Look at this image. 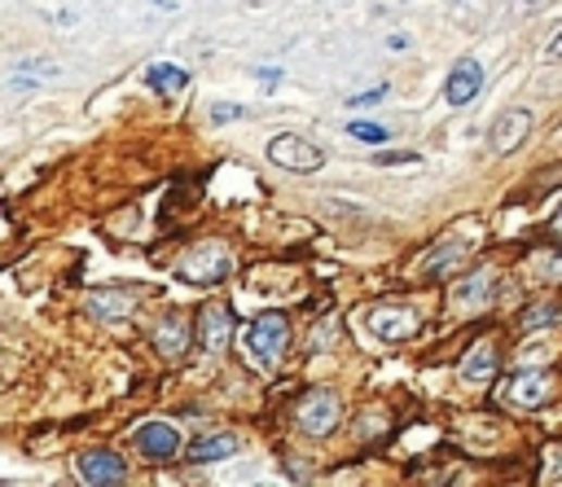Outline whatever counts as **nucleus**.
I'll return each mask as SVG.
<instances>
[{"mask_svg":"<svg viewBox=\"0 0 562 487\" xmlns=\"http://www.w3.org/2000/svg\"><path fill=\"white\" fill-rule=\"evenodd\" d=\"M286 347H290V321H286V312H260L247 325V351L264 364V370H273V364L286 355Z\"/></svg>","mask_w":562,"mask_h":487,"instance_id":"obj_1","label":"nucleus"},{"mask_svg":"<svg viewBox=\"0 0 562 487\" xmlns=\"http://www.w3.org/2000/svg\"><path fill=\"white\" fill-rule=\"evenodd\" d=\"M268 159H273L277 167H286V172H299V176H308V172H321V167H325V150H321V146H312L308 137H295V133L273 137V141H268Z\"/></svg>","mask_w":562,"mask_h":487,"instance_id":"obj_2","label":"nucleus"},{"mask_svg":"<svg viewBox=\"0 0 562 487\" xmlns=\"http://www.w3.org/2000/svg\"><path fill=\"white\" fill-rule=\"evenodd\" d=\"M229 273H234V260H229V251H224L220 241H207V247H198V251H189L180 260V277L193 282V286H215Z\"/></svg>","mask_w":562,"mask_h":487,"instance_id":"obj_3","label":"nucleus"},{"mask_svg":"<svg viewBox=\"0 0 562 487\" xmlns=\"http://www.w3.org/2000/svg\"><path fill=\"white\" fill-rule=\"evenodd\" d=\"M339 413H344L339 396H334V391H312V396L299 400L295 422H299L303 435H316V439H321V435H329L334 426H339Z\"/></svg>","mask_w":562,"mask_h":487,"instance_id":"obj_4","label":"nucleus"},{"mask_svg":"<svg viewBox=\"0 0 562 487\" xmlns=\"http://www.w3.org/2000/svg\"><path fill=\"white\" fill-rule=\"evenodd\" d=\"M532 124H536V114L532 110H523V105H514V110H505L497 124H492V133H488V146H492V154H514L527 137H532Z\"/></svg>","mask_w":562,"mask_h":487,"instance_id":"obj_5","label":"nucleus"},{"mask_svg":"<svg viewBox=\"0 0 562 487\" xmlns=\"http://www.w3.org/2000/svg\"><path fill=\"white\" fill-rule=\"evenodd\" d=\"M229 342H234V312L224 303H202V312H198V347L220 355Z\"/></svg>","mask_w":562,"mask_h":487,"instance_id":"obj_6","label":"nucleus"},{"mask_svg":"<svg viewBox=\"0 0 562 487\" xmlns=\"http://www.w3.org/2000/svg\"><path fill=\"white\" fill-rule=\"evenodd\" d=\"M79 478L88 487H120L128 478V465L120 452H110V448H92L79 457Z\"/></svg>","mask_w":562,"mask_h":487,"instance_id":"obj_7","label":"nucleus"},{"mask_svg":"<svg viewBox=\"0 0 562 487\" xmlns=\"http://www.w3.org/2000/svg\"><path fill=\"white\" fill-rule=\"evenodd\" d=\"M133 444L141 448V457L167 461V457L180 452V430H176L172 422H141V426L133 430Z\"/></svg>","mask_w":562,"mask_h":487,"instance_id":"obj_8","label":"nucleus"},{"mask_svg":"<svg viewBox=\"0 0 562 487\" xmlns=\"http://www.w3.org/2000/svg\"><path fill=\"white\" fill-rule=\"evenodd\" d=\"M370 329H374V338H383V342H404V338L417 329V316H413L409 308H400V303H378V308L370 312Z\"/></svg>","mask_w":562,"mask_h":487,"instance_id":"obj_9","label":"nucleus"},{"mask_svg":"<svg viewBox=\"0 0 562 487\" xmlns=\"http://www.w3.org/2000/svg\"><path fill=\"white\" fill-rule=\"evenodd\" d=\"M479 88H484V66H479L475 58H462V62L453 66V75H448L444 97L453 101V105H471V101L479 97Z\"/></svg>","mask_w":562,"mask_h":487,"instance_id":"obj_10","label":"nucleus"},{"mask_svg":"<svg viewBox=\"0 0 562 487\" xmlns=\"http://www.w3.org/2000/svg\"><path fill=\"white\" fill-rule=\"evenodd\" d=\"M238 452V435H229V430H220V435H198L189 448H185V457H189V465H207V461H224V457H234Z\"/></svg>","mask_w":562,"mask_h":487,"instance_id":"obj_11","label":"nucleus"},{"mask_svg":"<svg viewBox=\"0 0 562 487\" xmlns=\"http://www.w3.org/2000/svg\"><path fill=\"white\" fill-rule=\"evenodd\" d=\"M497 370H501V355H497V347H492V342H475V347H471V355L462 360V378H466V383H475V387H479V383H492V378H497Z\"/></svg>","mask_w":562,"mask_h":487,"instance_id":"obj_12","label":"nucleus"},{"mask_svg":"<svg viewBox=\"0 0 562 487\" xmlns=\"http://www.w3.org/2000/svg\"><path fill=\"white\" fill-rule=\"evenodd\" d=\"M462 255H466V241H439V247L426 255V264H422V277H426V282L448 277V273L462 264Z\"/></svg>","mask_w":562,"mask_h":487,"instance_id":"obj_13","label":"nucleus"},{"mask_svg":"<svg viewBox=\"0 0 562 487\" xmlns=\"http://www.w3.org/2000/svg\"><path fill=\"white\" fill-rule=\"evenodd\" d=\"M154 351H159L163 360H180V355L189 351V325H185V321H163V325L154 329Z\"/></svg>","mask_w":562,"mask_h":487,"instance_id":"obj_14","label":"nucleus"},{"mask_svg":"<svg viewBox=\"0 0 562 487\" xmlns=\"http://www.w3.org/2000/svg\"><path fill=\"white\" fill-rule=\"evenodd\" d=\"M545 396H549V374H519V378L510 383V400L523 404V409L545 404Z\"/></svg>","mask_w":562,"mask_h":487,"instance_id":"obj_15","label":"nucleus"},{"mask_svg":"<svg viewBox=\"0 0 562 487\" xmlns=\"http://www.w3.org/2000/svg\"><path fill=\"white\" fill-rule=\"evenodd\" d=\"M146 84H150L159 97H176V92L189 84V71H185V66H172V62H159V66H150Z\"/></svg>","mask_w":562,"mask_h":487,"instance_id":"obj_16","label":"nucleus"},{"mask_svg":"<svg viewBox=\"0 0 562 487\" xmlns=\"http://www.w3.org/2000/svg\"><path fill=\"white\" fill-rule=\"evenodd\" d=\"M488 290H492V273H488V269H479L471 282H462V286L453 290V303H458V308H475V303H484V299H488Z\"/></svg>","mask_w":562,"mask_h":487,"instance_id":"obj_17","label":"nucleus"},{"mask_svg":"<svg viewBox=\"0 0 562 487\" xmlns=\"http://www.w3.org/2000/svg\"><path fill=\"white\" fill-rule=\"evenodd\" d=\"M128 308H133V295H124V290H110V295H92L88 299L92 316H128Z\"/></svg>","mask_w":562,"mask_h":487,"instance_id":"obj_18","label":"nucleus"},{"mask_svg":"<svg viewBox=\"0 0 562 487\" xmlns=\"http://www.w3.org/2000/svg\"><path fill=\"white\" fill-rule=\"evenodd\" d=\"M348 137L370 141V146H383L387 141V128L383 124H365V118H348Z\"/></svg>","mask_w":562,"mask_h":487,"instance_id":"obj_19","label":"nucleus"},{"mask_svg":"<svg viewBox=\"0 0 562 487\" xmlns=\"http://www.w3.org/2000/svg\"><path fill=\"white\" fill-rule=\"evenodd\" d=\"M562 321V308H536L523 316V329H540V325H558Z\"/></svg>","mask_w":562,"mask_h":487,"instance_id":"obj_20","label":"nucleus"},{"mask_svg":"<svg viewBox=\"0 0 562 487\" xmlns=\"http://www.w3.org/2000/svg\"><path fill=\"white\" fill-rule=\"evenodd\" d=\"M234 118H242V105H234V101H215L211 105V124H234Z\"/></svg>","mask_w":562,"mask_h":487,"instance_id":"obj_21","label":"nucleus"},{"mask_svg":"<svg viewBox=\"0 0 562 487\" xmlns=\"http://www.w3.org/2000/svg\"><path fill=\"white\" fill-rule=\"evenodd\" d=\"M383 97H387V84H378V88H370V92L348 97V105H374V101H383Z\"/></svg>","mask_w":562,"mask_h":487,"instance_id":"obj_22","label":"nucleus"},{"mask_svg":"<svg viewBox=\"0 0 562 487\" xmlns=\"http://www.w3.org/2000/svg\"><path fill=\"white\" fill-rule=\"evenodd\" d=\"M545 62H562V32H558V36L545 45Z\"/></svg>","mask_w":562,"mask_h":487,"instance_id":"obj_23","label":"nucleus"},{"mask_svg":"<svg viewBox=\"0 0 562 487\" xmlns=\"http://www.w3.org/2000/svg\"><path fill=\"white\" fill-rule=\"evenodd\" d=\"M53 71H58V66H49V62L36 66V75H53ZM14 88H32V79H27V75H14Z\"/></svg>","mask_w":562,"mask_h":487,"instance_id":"obj_24","label":"nucleus"},{"mask_svg":"<svg viewBox=\"0 0 562 487\" xmlns=\"http://www.w3.org/2000/svg\"><path fill=\"white\" fill-rule=\"evenodd\" d=\"M378 163H417V154H409V150L404 154H378Z\"/></svg>","mask_w":562,"mask_h":487,"instance_id":"obj_25","label":"nucleus"},{"mask_svg":"<svg viewBox=\"0 0 562 487\" xmlns=\"http://www.w3.org/2000/svg\"><path fill=\"white\" fill-rule=\"evenodd\" d=\"M387 49H391V53H404V49H409V36H400V32H396V36L387 40Z\"/></svg>","mask_w":562,"mask_h":487,"instance_id":"obj_26","label":"nucleus"},{"mask_svg":"<svg viewBox=\"0 0 562 487\" xmlns=\"http://www.w3.org/2000/svg\"><path fill=\"white\" fill-rule=\"evenodd\" d=\"M558 228H562V211H558Z\"/></svg>","mask_w":562,"mask_h":487,"instance_id":"obj_27","label":"nucleus"}]
</instances>
